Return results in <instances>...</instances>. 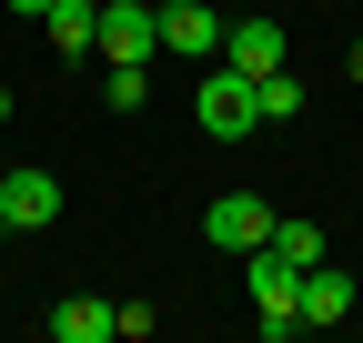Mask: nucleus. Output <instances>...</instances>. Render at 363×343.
<instances>
[{"instance_id": "nucleus-1", "label": "nucleus", "mask_w": 363, "mask_h": 343, "mask_svg": "<svg viewBox=\"0 0 363 343\" xmlns=\"http://www.w3.org/2000/svg\"><path fill=\"white\" fill-rule=\"evenodd\" d=\"M192 121L212 142H242V132H262V91H252V71H212L202 91H192Z\"/></svg>"}, {"instance_id": "nucleus-2", "label": "nucleus", "mask_w": 363, "mask_h": 343, "mask_svg": "<svg viewBox=\"0 0 363 343\" xmlns=\"http://www.w3.org/2000/svg\"><path fill=\"white\" fill-rule=\"evenodd\" d=\"M51 223H61V182L30 172V162H11L0 172V232H51Z\"/></svg>"}, {"instance_id": "nucleus-3", "label": "nucleus", "mask_w": 363, "mask_h": 343, "mask_svg": "<svg viewBox=\"0 0 363 343\" xmlns=\"http://www.w3.org/2000/svg\"><path fill=\"white\" fill-rule=\"evenodd\" d=\"M101 61H152L162 51V11L152 0H101V40H91Z\"/></svg>"}, {"instance_id": "nucleus-4", "label": "nucleus", "mask_w": 363, "mask_h": 343, "mask_svg": "<svg viewBox=\"0 0 363 343\" xmlns=\"http://www.w3.org/2000/svg\"><path fill=\"white\" fill-rule=\"evenodd\" d=\"M202 232H212L222 252H262V242H272V212H262V192H222V202L202 212Z\"/></svg>"}, {"instance_id": "nucleus-5", "label": "nucleus", "mask_w": 363, "mask_h": 343, "mask_svg": "<svg viewBox=\"0 0 363 343\" xmlns=\"http://www.w3.org/2000/svg\"><path fill=\"white\" fill-rule=\"evenodd\" d=\"M162 51H172V61H212V51H222V11H202V0H162Z\"/></svg>"}, {"instance_id": "nucleus-6", "label": "nucleus", "mask_w": 363, "mask_h": 343, "mask_svg": "<svg viewBox=\"0 0 363 343\" xmlns=\"http://www.w3.org/2000/svg\"><path fill=\"white\" fill-rule=\"evenodd\" d=\"M222 61L233 71H283V21H222Z\"/></svg>"}, {"instance_id": "nucleus-7", "label": "nucleus", "mask_w": 363, "mask_h": 343, "mask_svg": "<svg viewBox=\"0 0 363 343\" xmlns=\"http://www.w3.org/2000/svg\"><path fill=\"white\" fill-rule=\"evenodd\" d=\"M40 40H51L61 61H81L91 40H101V0H51V11H40Z\"/></svg>"}, {"instance_id": "nucleus-8", "label": "nucleus", "mask_w": 363, "mask_h": 343, "mask_svg": "<svg viewBox=\"0 0 363 343\" xmlns=\"http://www.w3.org/2000/svg\"><path fill=\"white\" fill-rule=\"evenodd\" d=\"M51 343H111V303H101V293H71V303H51Z\"/></svg>"}, {"instance_id": "nucleus-9", "label": "nucleus", "mask_w": 363, "mask_h": 343, "mask_svg": "<svg viewBox=\"0 0 363 343\" xmlns=\"http://www.w3.org/2000/svg\"><path fill=\"white\" fill-rule=\"evenodd\" d=\"M343 313H353V273L313 263V273H303V323H343Z\"/></svg>"}, {"instance_id": "nucleus-10", "label": "nucleus", "mask_w": 363, "mask_h": 343, "mask_svg": "<svg viewBox=\"0 0 363 343\" xmlns=\"http://www.w3.org/2000/svg\"><path fill=\"white\" fill-rule=\"evenodd\" d=\"M272 252H283V263H323V223H303V212H272Z\"/></svg>"}, {"instance_id": "nucleus-11", "label": "nucleus", "mask_w": 363, "mask_h": 343, "mask_svg": "<svg viewBox=\"0 0 363 343\" xmlns=\"http://www.w3.org/2000/svg\"><path fill=\"white\" fill-rule=\"evenodd\" d=\"M142 91H152V61H111L101 71V101L111 111H142Z\"/></svg>"}, {"instance_id": "nucleus-12", "label": "nucleus", "mask_w": 363, "mask_h": 343, "mask_svg": "<svg viewBox=\"0 0 363 343\" xmlns=\"http://www.w3.org/2000/svg\"><path fill=\"white\" fill-rule=\"evenodd\" d=\"M252 91H262V121H293V111H303V81H293V71H262Z\"/></svg>"}, {"instance_id": "nucleus-13", "label": "nucleus", "mask_w": 363, "mask_h": 343, "mask_svg": "<svg viewBox=\"0 0 363 343\" xmlns=\"http://www.w3.org/2000/svg\"><path fill=\"white\" fill-rule=\"evenodd\" d=\"M152 323H162V313H152V303H111V343H142V333H152Z\"/></svg>"}, {"instance_id": "nucleus-14", "label": "nucleus", "mask_w": 363, "mask_h": 343, "mask_svg": "<svg viewBox=\"0 0 363 343\" xmlns=\"http://www.w3.org/2000/svg\"><path fill=\"white\" fill-rule=\"evenodd\" d=\"M11 11H21V21H40V11H51V0H11Z\"/></svg>"}, {"instance_id": "nucleus-15", "label": "nucleus", "mask_w": 363, "mask_h": 343, "mask_svg": "<svg viewBox=\"0 0 363 343\" xmlns=\"http://www.w3.org/2000/svg\"><path fill=\"white\" fill-rule=\"evenodd\" d=\"M0 121H11V91H0Z\"/></svg>"}, {"instance_id": "nucleus-16", "label": "nucleus", "mask_w": 363, "mask_h": 343, "mask_svg": "<svg viewBox=\"0 0 363 343\" xmlns=\"http://www.w3.org/2000/svg\"><path fill=\"white\" fill-rule=\"evenodd\" d=\"M0 172H11V152H0Z\"/></svg>"}]
</instances>
